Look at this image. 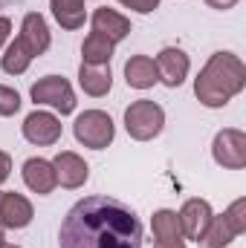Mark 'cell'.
<instances>
[{
  "mask_svg": "<svg viewBox=\"0 0 246 248\" xmlns=\"http://www.w3.org/2000/svg\"><path fill=\"white\" fill-rule=\"evenodd\" d=\"M58 243L61 248H142V225L119 199L87 196L64 217Z\"/></svg>",
  "mask_w": 246,
  "mask_h": 248,
  "instance_id": "obj_1",
  "label": "cell"
},
{
  "mask_svg": "<svg viewBox=\"0 0 246 248\" xmlns=\"http://www.w3.org/2000/svg\"><path fill=\"white\" fill-rule=\"evenodd\" d=\"M244 87H246V66L232 52H214L206 61V66L200 69L197 81H194V93H197L200 104H206L211 110L226 107Z\"/></svg>",
  "mask_w": 246,
  "mask_h": 248,
  "instance_id": "obj_2",
  "label": "cell"
},
{
  "mask_svg": "<svg viewBox=\"0 0 246 248\" xmlns=\"http://www.w3.org/2000/svg\"><path fill=\"white\" fill-rule=\"evenodd\" d=\"M0 248H18V246H9V243H3V246H0Z\"/></svg>",
  "mask_w": 246,
  "mask_h": 248,
  "instance_id": "obj_30",
  "label": "cell"
},
{
  "mask_svg": "<svg viewBox=\"0 0 246 248\" xmlns=\"http://www.w3.org/2000/svg\"><path fill=\"white\" fill-rule=\"evenodd\" d=\"M23 136H26V141L38 144V147H50V144H55L61 139V122L53 113L35 110L23 122Z\"/></svg>",
  "mask_w": 246,
  "mask_h": 248,
  "instance_id": "obj_7",
  "label": "cell"
},
{
  "mask_svg": "<svg viewBox=\"0 0 246 248\" xmlns=\"http://www.w3.org/2000/svg\"><path fill=\"white\" fill-rule=\"evenodd\" d=\"M151 228H154V237L157 243H174V240H183V225H180V217L168 208L157 211L151 217Z\"/></svg>",
  "mask_w": 246,
  "mask_h": 248,
  "instance_id": "obj_19",
  "label": "cell"
},
{
  "mask_svg": "<svg viewBox=\"0 0 246 248\" xmlns=\"http://www.w3.org/2000/svg\"><path fill=\"white\" fill-rule=\"evenodd\" d=\"M18 110H20V95L12 87L0 84V116H15Z\"/></svg>",
  "mask_w": 246,
  "mask_h": 248,
  "instance_id": "obj_23",
  "label": "cell"
},
{
  "mask_svg": "<svg viewBox=\"0 0 246 248\" xmlns=\"http://www.w3.org/2000/svg\"><path fill=\"white\" fill-rule=\"evenodd\" d=\"M53 6V15L55 20L61 23L64 29H81L84 26V17H87V9H84V0H50Z\"/></svg>",
  "mask_w": 246,
  "mask_h": 248,
  "instance_id": "obj_18",
  "label": "cell"
},
{
  "mask_svg": "<svg viewBox=\"0 0 246 248\" xmlns=\"http://www.w3.org/2000/svg\"><path fill=\"white\" fill-rule=\"evenodd\" d=\"M154 248H185L183 240H174V243H157Z\"/></svg>",
  "mask_w": 246,
  "mask_h": 248,
  "instance_id": "obj_28",
  "label": "cell"
},
{
  "mask_svg": "<svg viewBox=\"0 0 246 248\" xmlns=\"http://www.w3.org/2000/svg\"><path fill=\"white\" fill-rule=\"evenodd\" d=\"M72 130H75V139L84 147H93V150H105L113 141V136H116L113 119L107 113H102V110H84L75 119Z\"/></svg>",
  "mask_w": 246,
  "mask_h": 248,
  "instance_id": "obj_4",
  "label": "cell"
},
{
  "mask_svg": "<svg viewBox=\"0 0 246 248\" xmlns=\"http://www.w3.org/2000/svg\"><path fill=\"white\" fill-rule=\"evenodd\" d=\"M35 211L32 202L15 190H0V228H26Z\"/></svg>",
  "mask_w": 246,
  "mask_h": 248,
  "instance_id": "obj_8",
  "label": "cell"
},
{
  "mask_svg": "<svg viewBox=\"0 0 246 248\" xmlns=\"http://www.w3.org/2000/svg\"><path fill=\"white\" fill-rule=\"evenodd\" d=\"M3 243H6V237H3V228H0V246H3Z\"/></svg>",
  "mask_w": 246,
  "mask_h": 248,
  "instance_id": "obj_29",
  "label": "cell"
},
{
  "mask_svg": "<svg viewBox=\"0 0 246 248\" xmlns=\"http://www.w3.org/2000/svg\"><path fill=\"white\" fill-rule=\"evenodd\" d=\"M154 63H157L159 81H162L165 87H180L185 81V75H188V55H185L183 49H177V46L162 49L159 58Z\"/></svg>",
  "mask_w": 246,
  "mask_h": 248,
  "instance_id": "obj_11",
  "label": "cell"
},
{
  "mask_svg": "<svg viewBox=\"0 0 246 248\" xmlns=\"http://www.w3.org/2000/svg\"><path fill=\"white\" fill-rule=\"evenodd\" d=\"M78 84H81V90H84L87 95H96V98L107 95V93H110V87H113L110 66H107V63H102V66L81 63V69H78Z\"/></svg>",
  "mask_w": 246,
  "mask_h": 248,
  "instance_id": "obj_16",
  "label": "cell"
},
{
  "mask_svg": "<svg viewBox=\"0 0 246 248\" xmlns=\"http://www.w3.org/2000/svg\"><path fill=\"white\" fill-rule=\"evenodd\" d=\"M9 173H12V156L0 150V185L9 179Z\"/></svg>",
  "mask_w": 246,
  "mask_h": 248,
  "instance_id": "obj_25",
  "label": "cell"
},
{
  "mask_svg": "<svg viewBox=\"0 0 246 248\" xmlns=\"http://www.w3.org/2000/svg\"><path fill=\"white\" fill-rule=\"evenodd\" d=\"M53 168H55V179H58V185L61 187H81L87 182V176H90V168H87V162L78 156V153H72V150H61L58 156H55V162H53Z\"/></svg>",
  "mask_w": 246,
  "mask_h": 248,
  "instance_id": "obj_9",
  "label": "cell"
},
{
  "mask_svg": "<svg viewBox=\"0 0 246 248\" xmlns=\"http://www.w3.org/2000/svg\"><path fill=\"white\" fill-rule=\"evenodd\" d=\"M29 63H32V55H29V49L20 44V38L18 41H12L9 44V49H6V55H3V72H9V75H20V72H26L29 69Z\"/></svg>",
  "mask_w": 246,
  "mask_h": 248,
  "instance_id": "obj_21",
  "label": "cell"
},
{
  "mask_svg": "<svg viewBox=\"0 0 246 248\" xmlns=\"http://www.w3.org/2000/svg\"><path fill=\"white\" fill-rule=\"evenodd\" d=\"M23 182L29 190H35V193H53L55 185H58V179H55V168H53V162H47V159H26L23 162Z\"/></svg>",
  "mask_w": 246,
  "mask_h": 248,
  "instance_id": "obj_13",
  "label": "cell"
},
{
  "mask_svg": "<svg viewBox=\"0 0 246 248\" xmlns=\"http://www.w3.org/2000/svg\"><path fill=\"white\" fill-rule=\"evenodd\" d=\"M113 46H116V44H113L110 38H105V35H99V32H90V35L84 38V44H81V58H84V63H93V66L110 63Z\"/></svg>",
  "mask_w": 246,
  "mask_h": 248,
  "instance_id": "obj_17",
  "label": "cell"
},
{
  "mask_svg": "<svg viewBox=\"0 0 246 248\" xmlns=\"http://www.w3.org/2000/svg\"><path fill=\"white\" fill-rule=\"evenodd\" d=\"M32 101L55 107L61 116H70L75 110V93H72L70 81L61 75H47V78L35 81L32 84Z\"/></svg>",
  "mask_w": 246,
  "mask_h": 248,
  "instance_id": "obj_5",
  "label": "cell"
},
{
  "mask_svg": "<svg viewBox=\"0 0 246 248\" xmlns=\"http://www.w3.org/2000/svg\"><path fill=\"white\" fill-rule=\"evenodd\" d=\"M223 219L229 222L232 234H235V237H241V234L246 231V199H235V202L229 205V211L223 214Z\"/></svg>",
  "mask_w": 246,
  "mask_h": 248,
  "instance_id": "obj_22",
  "label": "cell"
},
{
  "mask_svg": "<svg viewBox=\"0 0 246 248\" xmlns=\"http://www.w3.org/2000/svg\"><path fill=\"white\" fill-rule=\"evenodd\" d=\"M206 3H209L211 9H220V12H226V9H232L238 0H206Z\"/></svg>",
  "mask_w": 246,
  "mask_h": 248,
  "instance_id": "obj_27",
  "label": "cell"
},
{
  "mask_svg": "<svg viewBox=\"0 0 246 248\" xmlns=\"http://www.w3.org/2000/svg\"><path fill=\"white\" fill-rule=\"evenodd\" d=\"M93 32H99V35L110 38L113 44H119V41H124L130 35V20L124 15H119V12L102 6V9L93 12Z\"/></svg>",
  "mask_w": 246,
  "mask_h": 248,
  "instance_id": "obj_14",
  "label": "cell"
},
{
  "mask_svg": "<svg viewBox=\"0 0 246 248\" xmlns=\"http://www.w3.org/2000/svg\"><path fill=\"white\" fill-rule=\"evenodd\" d=\"M232 240H235V234H232L229 222L223 217H211V222L203 231V237L197 240V246L200 248H223V246H229Z\"/></svg>",
  "mask_w": 246,
  "mask_h": 248,
  "instance_id": "obj_20",
  "label": "cell"
},
{
  "mask_svg": "<svg viewBox=\"0 0 246 248\" xmlns=\"http://www.w3.org/2000/svg\"><path fill=\"white\" fill-rule=\"evenodd\" d=\"M162 124H165V113L157 101H133L127 110H124V127L130 133V139L136 141H151L162 133Z\"/></svg>",
  "mask_w": 246,
  "mask_h": 248,
  "instance_id": "obj_3",
  "label": "cell"
},
{
  "mask_svg": "<svg viewBox=\"0 0 246 248\" xmlns=\"http://www.w3.org/2000/svg\"><path fill=\"white\" fill-rule=\"evenodd\" d=\"M124 81H127V87H133V90H148V87H154V84L159 81V72H157L154 58H148V55H133L130 61L124 63Z\"/></svg>",
  "mask_w": 246,
  "mask_h": 248,
  "instance_id": "obj_15",
  "label": "cell"
},
{
  "mask_svg": "<svg viewBox=\"0 0 246 248\" xmlns=\"http://www.w3.org/2000/svg\"><path fill=\"white\" fill-rule=\"evenodd\" d=\"M177 217H180V225H183L185 237H188V240H200L214 214H211V205H209L206 199H188Z\"/></svg>",
  "mask_w": 246,
  "mask_h": 248,
  "instance_id": "obj_10",
  "label": "cell"
},
{
  "mask_svg": "<svg viewBox=\"0 0 246 248\" xmlns=\"http://www.w3.org/2000/svg\"><path fill=\"white\" fill-rule=\"evenodd\" d=\"M119 3L133 9V12H139V15H148V12H154L159 6V0H119Z\"/></svg>",
  "mask_w": 246,
  "mask_h": 248,
  "instance_id": "obj_24",
  "label": "cell"
},
{
  "mask_svg": "<svg viewBox=\"0 0 246 248\" xmlns=\"http://www.w3.org/2000/svg\"><path fill=\"white\" fill-rule=\"evenodd\" d=\"M211 153H214V162L229 168V170H241L246 168V133L235 130V127H226L214 136V144H211Z\"/></svg>",
  "mask_w": 246,
  "mask_h": 248,
  "instance_id": "obj_6",
  "label": "cell"
},
{
  "mask_svg": "<svg viewBox=\"0 0 246 248\" xmlns=\"http://www.w3.org/2000/svg\"><path fill=\"white\" fill-rule=\"evenodd\" d=\"M20 44L29 49L32 58L44 55L50 49V29H47V20L38 15V12H29L20 23Z\"/></svg>",
  "mask_w": 246,
  "mask_h": 248,
  "instance_id": "obj_12",
  "label": "cell"
},
{
  "mask_svg": "<svg viewBox=\"0 0 246 248\" xmlns=\"http://www.w3.org/2000/svg\"><path fill=\"white\" fill-rule=\"evenodd\" d=\"M9 32H12V20H9V17H0V46L6 44Z\"/></svg>",
  "mask_w": 246,
  "mask_h": 248,
  "instance_id": "obj_26",
  "label": "cell"
}]
</instances>
